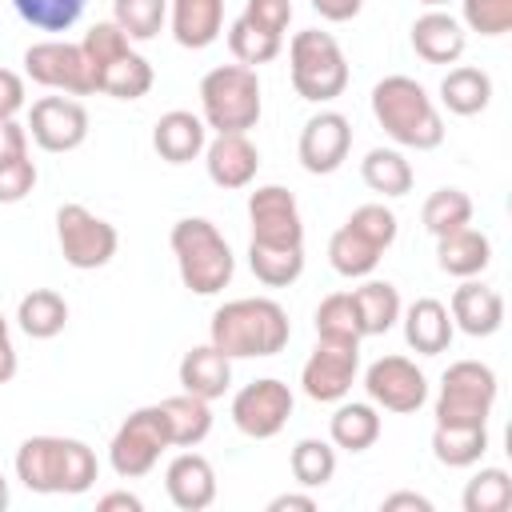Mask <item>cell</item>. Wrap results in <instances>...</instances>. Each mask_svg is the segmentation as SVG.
Masks as SVG:
<instances>
[{
  "mask_svg": "<svg viewBox=\"0 0 512 512\" xmlns=\"http://www.w3.org/2000/svg\"><path fill=\"white\" fill-rule=\"evenodd\" d=\"M292 388L284 380H252L232 396V424L248 436V440H272L288 416H292Z\"/></svg>",
  "mask_w": 512,
  "mask_h": 512,
  "instance_id": "obj_13",
  "label": "cell"
},
{
  "mask_svg": "<svg viewBox=\"0 0 512 512\" xmlns=\"http://www.w3.org/2000/svg\"><path fill=\"white\" fill-rule=\"evenodd\" d=\"M16 324H20L24 336H32V340H52V336H60L64 324H68V304H64V296L52 292V288H32L28 296H20Z\"/></svg>",
  "mask_w": 512,
  "mask_h": 512,
  "instance_id": "obj_32",
  "label": "cell"
},
{
  "mask_svg": "<svg viewBox=\"0 0 512 512\" xmlns=\"http://www.w3.org/2000/svg\"><path fill=\"white\" fill-rule=\"evenodd\" d=\"M448 316H452V328H460L468 336H492L504 324V296L496 288H488V284H480V280L468 276L452 292Z\"/></svg>",
  "mask_w": 512,
  "mask_h": 512,
  "instance_id": "obj_20",
  "label": "cell"
},
{
  "mask_svg": "<svg viewBox=\"0 0 512 512\" xmlns=\"http://www.w3.org/2000/svg\"><path fill=\"white\" fill-rule=\"evenodd\" d=\"M248 24L272 32V36H284L288 20H292V4L288 0H244V12H240Z\"/></svg>",
  "mask_w": 512,
  "mask_h": 512,
  "instance_id": "obj_46",
  "label": "cell"
},
{
  "mask_svg": "<svg viewBox=\"0 0 512 512\" xmlns=\"http://www.w3.org/2000/svg\"><path fill=\"white\" fill-rule=\"evenodd\" d=\"M464 24L480 36H504L512 28V0H464Z\"/></svg>",
  "mask_w": 512,
  "mask_h": 512,
  "instance_id": "obj_44",
  "label": "cell"
},
{
  "mask_svg": "<svg viewBox=\"0 0 512 512\" xmlns=\"http://www.w3.org/2000/svg\"><path fill=\"white\" fill-rule=\"evenodd\" d=\"M8 500H12V492H8V480H4V472H0V512L8 508Z\"/></svg>",
  "mask_w": 512,
  "mask_h": 512,
  "instance_id": "obj_54",
  "label": "cell"
},
{
  "mask_svg": "<svg viewBox=\"0 0 512 512\" xmlns=\"http://www.w3.org/2000/svg\"><path fill=\"white\" fill-rule=\"evenodd\" d=\"M28 132L44 152H76L88 140V112L72 96H40L28 112Z\"/></svg>",
  "mask_w": 512,
  "mask_h": 512,
  "instance_id": "obj_15",
  "label": "cell"
},
{
  "mask_svg": "<svg viewBox=\"0 0 512 512\" xmlns=\"http://www.w3.org/2000/svg\"><path fill=\"white\" fill-rule=\"evenodd\" d=\"M164 448H172L168 416H164L160 404H148V408L128 412L124 424L116 428V436L108 444V464L120 480H140L156 468Z\"/></svg>",
  "mask_w": 512,
  "mask_h": 512,
  "instance_id": "obj_8",
  "label": "cell"
},
{
  "mask_svg": "<svg viewBox=\"0 0 512 512\" xmlns=\"http://www.w3.org/2000/svg\"><path fill=\"white\" fill-rule=\"evenodd\" d=\"M252 244H304V224L296 196L284 184H264L248 196Z\"/></svg>",
  "mask_w": 512,
  "mask_h": 512,
  "instance_id": "obj_16",
  "label": "cell"
},
{
  "mask_svg": "<svg viewBox=\"0 0 512 512\" xmlns=\"http://www.w3.org/2000/svg\"><path fill=\"white\" fill-rule=\"evenodd\" d=\"M344 224L356 228V232H360L368 244H376L380 252H388L392 240H396V212L384 208V204H360Z\"/></svg>",
  "mask_w": 512,
  "mask_h": 512,
  "instance_id": "obj_43",
  "label": "cell"
},
{
  "mask_svg": "<svg viewBox=\"0 0 512 512\" xmlns=\"http://www.w3.org/2000/svg\"><path fill=\"white\" fill-rule=\"evenodd\" d=\"M228 48H232L236 64L260 68V64H268V60H276V56H280L284 36H272V32H264V28L248 24L244 16H236V20L228 24Z\"/></svg>",
  "mask_w": 512,
  "mask_h": 512,
  "instance_id": "obj_38",
  "label": "cell"
},
{
  "mask_svg": "<svg viewBox=\"0 0 512 512\" xmlns=\"http://www.w3.org/2000/svg\"><path fill=\"white\" fill-rule=\"evenodd\" d=\"M288 76L300 100L328 104L348 88V60L332 32L304 28L288 44Z\"/></svg>",
  "mask_w": 512,
  "mask_h": 512,
  "instance_id": "obj_7",
  "label": "cell"
},
{
  "mask_svg": "<svg viewBox=\"0 0 512 512\" xmlns=\"http://www.w3.org/2000/svg\"><path fill=\"white\" fill-rule=\"evenodd\" d=\"M16 156H28V128L16 120H0V164Z\"/></svg>",
  "mask_w": 512,
  "mask_h": 512,
  "instance_id": "obj_48",
  "label": "cell"
},
{
  "mask_svg": "<svg viewBox=\"0 0 512 512\" xmlns=\"http://www.w3.org/2000/svg\"><path fill=\"white\" fill-rule=\"evenodd\" d=\"M204 144H208V124H204L200 116L184 112V108L164 112V116L156 120V128H152V148H156L160 160H168V164H188V160H196V156L204 152Z\"/></svg>",
  "mask_w": 512,
  "mask_h": 512,
  "instance_id": "obj_23",
  "label": "cell"
},
{
  "mask_svg": "<svg viewBox=\"0 0 512 512\" xmlns=\"http://www.w3.org/2000/svg\"><path fill=\"white\" fill-rule=\"evenodd\" d=\"M20 108H24V76L0 68V120H16Z\"/></svg>",
  "mask_w": 512,
  "mask_h": 512,
  "instance_id": "obj_47",
  "label": "cell"
},
{
  "mask_svg": "<svg viewBox=\"0 0 512 512\" xmlns=\"http://www.w3.org/2000/svg\"><path fill=\"white\" fill-rule=\"evenodd\" d=\"M164 416H168V432H172V448H196L208 432H212V408L208 400L192 396V392H180V396H168L160 400Z\"/></svg>",
  "mask_w": 512,
  "mask_h": 512,
  "instance_id": "obj_33",
  "label": "cell"
},
{
  "mask_svg": "<svg viewBox=\"0 0 512 512\" xmlns=\"http://www.w3.org/2000/svg\"><path fill=\"white\" fill-rule=\"evenodd\" d=\"M36 188V164L28 156L0 164V204H20Z\"/></svg>",
  "mask_w": 512,
  "mask_h": 512,
  "instance_id": "obj_45",
  "label": "cell"
},
{
  "mask_svg": "<svg viewBox=\"0 0 512 512\" xmlns=\"http://www.w3.org/2000/svg\"><path fill=\"white\" fill-rule=\"evenodd\" d=\"M288 468H292V480L304 484V488H324L332 476H336V448L328 440H316V436H304L296 440L292 456H288Z\"/></svg>",
  "mask_w": 512,
  "mask_h": 512,
  "instance_id": "obj_37",
  "label": "cell"
},
{
  "mask_svg": "<svg viewBox=\"0 0 512 512\" xmlns=\"http://www.w3.org/2000/svg\"><path fill=\"white\" fill-rule=\"evenodd\" d=\"M100 464L84 440L28 436L16 448V480L36 496H80L96 484Z\"/></svg>",
  "mask_w": 512,
  "mask_h": 512,
  "instance_id": "obj_1",
  "label": "cell"
},
{
  "mask_svg": "<svg viewBox=\"0 0 512 512\" xmlns=\"http://www.w3.org/2000/svg\"><path fill=\"white\" fill-rule=\"evenodd\" d=\"M288 336H292L288 312L268 296L228 300L212 312V324H208V344H216L228 360L276 356V352H284Z\"/></svg>",
  "mask_w": 512,
  "mask_h": 512,
  "instance_id": "obj_2",
  "label": "cell"
},
{
  "mask_svg": "<svg viewBox=\"0 0 512 512\" xmlns=\"http://www.w3.org/2000/svg\"><path fill=\"white\" fill-rule=\"evenodd\" d=\"M420 4H428V8H440V4H448V0H420Z\"/></svg>",
  "mask_w": 512,
  "mask_h": 512,
  "instance_id": "obj_56",
  "label": "cell"
},
{
  "mask_svg": "<svg viewBox=\"0 0 512 512\" xmlns=\"http://www.w3.org/2000/svg\"><path fill=\"white\" fill-rule=\"evenodd\" d=\"M316 336L320 340H344V344H360L364 340L352 292H332V296L320 300V308H316Z\"/></svg>",
  "mask_w": 512,
  "mask_h": 512,
  "instance_id": "obj_39",
  "label": "cell"
},
{
  "mask_svg": "<svg viewBox=\"0 0 512 512\" xmlns=\"http://www.w3.org/2000/svg\"><path fill=\"white\" fill-rule=\"evenodd\" d=\"M488 260H492V240L472 224H464V228H456V232L436 240V264L448 276H460V280L480 276L488 268Z\"/></svg>",
  "mask_w": 512,
  "mask_h": 512,
  "instance_id": "obj_25",
  "label": "cell"
},
{
  "mask_svg": "<svg viewBox=\"0 0 512 512\" xmlns=\"http://www.w3.org/2000/svg\"><path fill=\"white\" fill-rule=\"evenodd\" d=\"M380 248L376 244H368L356 228H348V224H340L336 232H332V240H328V264L340 272V276H348V280H360V276H372L376 272V264H380Z\"/></svg>",
  "mask_w": 512,
  "mask_h": 512,
  "instance_id": "obj_34",
  "label": "cell"
},
{
  "mask_svg": "<svg viewBox=\"0 0 512 512\" xmlns=\"http://www.w3.org/2000/svg\"><path fill=\"white\" fill-rule=\"evenodd\" d=\"M172 36L180 48H208L224 32V0H168Z\"/></svg>",
  "mask_w": 512,
  "mask_h": 512,
  "instance_id": "obj_24",
  "label": "cell"
},
{
  "mask_svg": "<svg viewBox=\"0 0 512 512\" xmlns=\"http://www.w3.org/2000/svg\"><path fill=\"white\" fill-rule=\"evenodd\" d=\"M96 508L100 512H144V500L140 496H132V492H108V496H100L96 500Z\"/></svg>",
  "mask_w": 512,
  "mask_h": 512,
  "instance_id": "obj_51",
  "label": "cell"
},
{
  "mask_svg": "<svg viewBox=\"0 0 512 512\" xmlns=\"http://www.w3.org/2000/svg\"><path fill=\"white\" fill-rule=\"evenodd\" d=\"M364 392L384 412H416L428 400V380L408 356H380L364 372Z\"/></svg>",
  "mask_w": 512,
  "mask_h": 512,
  "instance_id": "obj_14",
  "label": "cell"
},
{
  "mask_svg": "<svg viewBox=\"0 0 512 512\" xmlns=\"http://www.w3.org/2000/svg\"><path fill=\"white\" fill-rule=\"evenodd\" d=\"M16 376V348H12V340H4L0 344V384H8Z\"/></svg>",
  "mask_w": 512,
  "mask_h": 512,
  "instance_id": "obj_53",
  "label": "cell"
},
{
  "mask_svg": "<svg viewBox=\"0 0 512 512\" xmlns=\"http://www.w3.org/2000/svg\"><path fill=\"white\" fill-rule=\"evenodd\" d=\"M400 320H404V340H408L412 352H420V356L448 352L452 332H456L452 316H448V304H440L432 296H420L408 308H400Z\"/></svg>",
  "mask_w": 512,
  "mask_h": 512,
  "instance_id": "obj_21",
  "label": "cell"
},
{
  "mask_svg": "<svg viewBox=\"0 0 512 512\" xmlns=\"http://www.w3.org/2000/svg\"><path fill=\"white\" fill-rule=\"evenodd\" d=\"M328 436L344 452H368L380 440V412H376V404L372 400L368 404H360V400L340 404L332 412V420H328Z\"/></svg>",
  "mask_w": 512,
  "mask_h": 512,
  "instance_id": "obj_28",
  "label": "cell"
},
{
  "mask_svg": "<svg viewBox=\"0 0 512 512\" xmlns=\"http://www.w3.org/2000/svg\"><path fill=\"white\" fill-rule=\"evenodd\" d=\"M384 512H400V508H412V512H432V500L428 496H420V492H392V496H384V504H380Z\"/></svg>",
  "mask_w": 512,
  "mask_h": 512,
  "instance_id": "obj_50",
  "label": "cell"
},
{
  "mask_svg": "<svg viewBox=\"0 0 512 512\" xmlns=\"http://www.w3.org/2000/svg\"><path fill=\"white\" fill-rule=\"evenodd\" d=\"M24 72L32 84L64 92V96H88L92 92V76H88V60L80 44L68 40H36L24 48Z\"/></svg>",
  "mask_w": 512,
  "mask_h": 512,
  "instance_id": "obj_12",
  "label": "cell"
},
{
  "mask_svg": "<svg viewBox=\"0 0 512 512\" xmlns=\"http://www.w3.org/2000/svg\"><path fill=\"white\" fill-rule=\"evenodd\" d=\"M496 372L480 360H456L440 376L436 392V424H488L496 404Z\"/></svg>",
  "mask_w": 512,
  "mask_h": 512,
  "instance_id": "obj_9",
  "label": "cell"
},
{
  "mask_svg": "<svg viewBox=\"0 0 512 512\" xmlns=\"http://www.w3.org/2000/svg\"><path fill=\"white\" fill-rule=\"evenodd\" d=\"M16 16L40 32H68L80 12H84V0H12Z\"/></svg>",
  "mask_w": 512,
  "mask_h": 512,
  "instance_id": "obj_42",
  "label": "cell"
},
{
  "mask_svg": "<svg viewBox=\"0 0 512 512\" xmlns=\"http://www.w3.org/2000/svg\"><path fill=\"white\" fill-rule=\"evenodd\" d=\"M360 176L380 196H408L412 192V164L396 148H372L360 160Z\"/></svg>",
  "mask_w": 512,
  "mask_h": 512,
  "instance_id": "obj_35",
  "label": "cell"
},
{
  "mask_svg": "<svg viewBox=\"0 0 512 512\" xmlns=\"http://www.w3.org/2000/svg\"><path fill=\"white\" fill-rule=\"evenodd\" d=\"M248 268L268 288H288L304 272V244H252L248 240Z\"/></svg>",
  "mask_w": 512,
  "mask_h": 512,
  "instance_id": "obj_30",
  "label": "cell"
},
{
  "mask_svg": "<svg viewBox=\"0 0 512 512\" xmlns=\"http://www.w3.org/2000/svg\"><path fill=\"white\" fill-rule=\"evenodd\" d=\"M180 384H184V392H192V396H200V400L212 404L232 384V360L216 344H200V348L184 352V360H180Z\"/></svg>",
  "mask_w": 512,
  "mask_h": 512,
  "instance_id": "obj_26",
  "label": "cell"
},
{
  "mask_svg": "<svg viewBox=\"0 0 512 512\" xmlns=\"http://www.w3.org/2000/svg\"><path fill=\"white\" fill-rule=\"evenodd\" d=\"M464 512H508L512 504V476L504 468H480L464 484Z\"/></svg>",
  "mask_w": 512,
  "mask_h": 512,
  "instance_id": "obj_41",
  "label": "cell"
},
{
  "mask_svg": "<svg viewBox=\"0 0 512 512\" xmlns=\"http://www.w3.org/2000/svg\"><path fill=\"white\" fill-rule=\"evenodd\" d=\"M352 148V124L340 112H316L304 128H300V144L296 156L304 164V172L312 176H328L348 160Z\"/></svg>",
  "mask_w": 512,
  "mask_h": 512,
  "instance_id": "obj_17",
  "label": "cell"
},
{
  "mask_svg": "<svg viewBox=\"0 0 512 512\" xmlns=\"http://www.w3.org/2000/svg\"><path fill=\"white\" fill-rule=\"evenodd\" d=\"M4 340H12V336H8V320L0 316V344H4Z\"/></svg>",
  "mask_w": 512,
  "mask_h": 512,
  "instance_id": "obj_55",
  "label": "cell"
},
{
  "mask_svg": "<svg viewBox=\"0 0 512 512\" xmlns=\"http://www.w3.org/2000/svg\"><path fill=\"white\" fill-rule=\"evenodd\" d=\"M440 100L452 116H476L488 108L492 100V76L484 68H472V64H460L452 68L444 80H440Z\"/></svg>",
  "mask_w": 512,
  "mask_h": 512,
  "instance_id": "obj_29",
  "label": "cell"
},
{
  "mask_svg": "<svg viewBox=\"0 0 512 512\" xmlns=\"http://www.w3.org/2000/svg\"><path fill=\"white\" fill-rule=\"evenodd\" d=\"M488 452V424H436L432 456L444 468H472Z\"/></svg>",
  "mask_w": 512,
  "mask_h": 512,
  "instance_id": "obj_27",
  "label": "cell"
},
{
  "mask_svg": "<svg viewBox=\"0 0 512 512\" xmlns=\"http://www.w3.org/2000/svg\"><path fill=\"white\" fill-rule=\"evenodd\" d=\"M352 304L364 336H384L400 320V292L388 280H364L360 288H352Z\"/></svg>",
  "mask_w": 512,
  "mask_h": 512,
  "instance_id": "obj_31",
  "label": "cell"
},
{
  "mask_svg": "<svg viewBox=\"0 0 512 512\" xmlns=\"http://www.w3.org/2000/svg\"><path fill=\"white\" fill-rule=\"evenodd\" d=\"M56 244H60V256L72 268L92 272V268H104L116 256L120 236L104 216L88 212L84 204H60L56 208Z\"/></svg>",
  "mask_w": 512,
  "mask_h": 512,
  "instance_id": "obj_10",
  "label": "cell"
},
{
  "mask_svg": "<svg viewBox=\"0 0 512 512\" xmlns=\"http://www.w3.org/2000/svg\"><path fill=\"white\" fill-rule=\"evenodd\" d=\"M168 20V0H112V24L128 40H152Z\"/></svg>",
  "mask_w": 512,
  "mask_h": 512,
  "instance_id": "obj_40",
  "label": "cell"
},
{
  "mask_svg": "<svg viewBox=\"0 0 512 512\" xmlns=\"http://www.w3.org/2000/svg\"><path fill=\"white\" fill-rule=\"evenodd\" d=\"M204 168L216 188H248L256 180L260 152L248 132H216V140L204 144Z\"/></svg>",
  "mask_w": 512,
  "mask_h": 512,
  "instance_id": "obj_18",
  "label": "cell"
},
{
  "mask_svg": "<svg viewBox=\"0 0 512 512\" xmlns=\"http://www.w3.org/2000/svg\"><path fill=\"white\" fill-rule=\"evenodd\" d=\"M168 244H172V256H176V268H180V280L188 292L216 296L220 288H228V280L236 272V256L212 220H204V216L176 220Z\"/></svg>",
  "mask_w": 512,
  "mask_h": 512,
  "instance_id": "obj_5",
  "label": "cell"
},
{
  "mask_svg": "<svg viewBox=\"0 0 512 512\" xmlns=\"http://www.w3.org/2000/svg\"><path fill=\"white\" fill-rule=\"evenodd\" d=\"M356 372H360V344L320 340L316 336V348L300 368V388L316 404H336V400H344L352 392Z\"/></svg>",
  "mask_w": 512,
  "mask_h": 512,
  "instance_id": "obj_11",
  "label": "cell"
},
{
  "mask_svg": "<svg viewBox=\"0 0 512 512\" xmlns=\"http://www.w3.org/2000/svg\"><path fill=\"white\" fill-rule=\"evenodd\" d=\"M260 76L248 64H220L200 80V120L212 132H248L260 120Z\"/></svg>",
  "mask_w": 512,
  "mask_h": 512,
  "instance_id": "obj_6",
  "label": "cell"
},
{
  "mask_svg": "<svg viewBox=\"0 0 512 512\" xmlns=\"http://www.w3.org/2000/svg\"><path fill=\"white\" fill-rule=\"evenodd\" d=\"M316 500L312 496H300V492H284V496H272L268 500V512H312Z\"/></svg>",
  "mask_w": 512,
  "mask_h": 512,
  "instance_id": "obj_52",
  "label": "cell"
},
{
  "mask_svg": "<svg viewBox=\"0 0 512 512\" xmlns=\"http://www.w3.org/2000/svg\"><path fill=\"white\" fill-rule=\"evenodd\" d=\"M312 8H316L324 20H332V24H344V20L360 16L364 0H312Z\"/></svg>",
  "mask_w": 512,
  "mask_h": 512,
  "instance_id": "obj_49",
  "label": "cell"
},
{
  "mask_svg": "<svg viewBox=\"0 0 512 512\" xmlns=\"http://www.w3.org/2000/svg\"><path fill=\"white\" fill-rule=\"evenodd\" d=\"M164 492L180 512H204L216 500V472L200 452H180L164 472Z\"/></svg>",
  "mask_w": 512,
  "mask_h": 512,
  "instance_id": "obj_19",
  "label": "cell"
},
{
  "mask_svg": "<svg viewBox=\"0 0 512 512\" xmlns=\"http://www.w3.org/2000/svg\"><path fill=\"white\" fill-rule=\"evenodd\" d=\"M420 220H424V232L440 240V236H448V232L472 224V200H468V192H460V188H436V192L424 200Z\"/></svg>",
  "mask_w": 512,
  "mask_h": 512,
  "instance_id": "obj_36",
  "label": "cell"
},
{
  "mask_svg": "<svg viewBox=\"0 0 512 512\" xmlns=\"http://www.w3.org/2000/svg\"><path fill=\"white\" fill-rule=\"evenodd\" d=\"M372 116L376 124L400 144L416 152H432L444 144V120L440 108L432 104L428 88L412 76H384L372 88Z\"/></svg>",
  "mask_w": 512,
  "mask_h": 512,
  "instance_id": "obj_3",
  "label": "cell"
},
{
  "mask_svg": "<svg viewBox=\"0 0 512 512\" xmlns=\"http://www.w3.org/2000/svg\"><path fill=\"white\" fill-rule=\"evenodd\" d=\"M464 44H468L464 24L440 8L416 16V24H412V48L428 64H456L464 56Z\"/></svg>",
  "mask_w": 512,
  "mask_h": 512,
  "instance_id": "obj_22",
  "label": "cell"
},
{
  "mask_svg": "<svg viewBox=\"0 0 512 512\" xmlns=\"http://www.w3.org/2000/svg\"><path fill=\"white\" fill-rule=\"evenodd\" d=\"M84 60H88V76H92V92H104L112 100H140L152 88V64L128 44V36L112 24L100 20L84 32L80 40Z\"/></svg>",
  "mask_w": 512,
  "mask_h": 512,
  "instance_id": "obj_4",
  "label": "cell"
}]
</instances>
